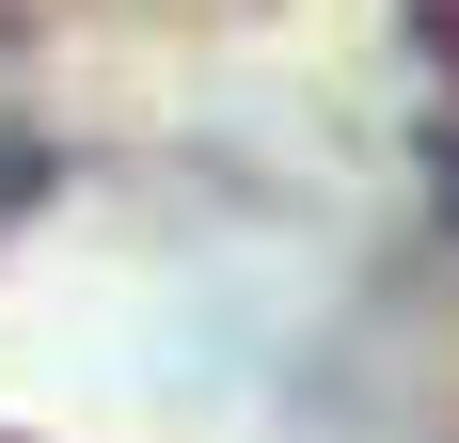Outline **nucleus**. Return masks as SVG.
<instances>
[{
  "instance_id": "nucleus-2",
  "label": "nucleus",
  "mask_w": 459,
  "mask_h": 443,
  "mask_svg": "<svg viewBox=\"0 0 459 443\" xmlns=\"http://www.w3.org/2000/svg\"><path fill=\"white\" fill-rule=\"evenodd\" d=\"M444 64H459V0H444Z\"/></svg>"
},
{
  "instance_id": "nucleus-1",
  "label": "nucleus",
  "mask_w": 459,
  "mask_h": 443,
  "mask_svg": "<svg viewBox=\"0 0 459 443\" xmlns=\"http://www.w3.org/2000/svg\"><path fill=\"white\" fill-rule=\"evenodd\" d=\"M428 190H444V222H459V127H444V159H428Z\"/></svg>"
}]
</instances>
